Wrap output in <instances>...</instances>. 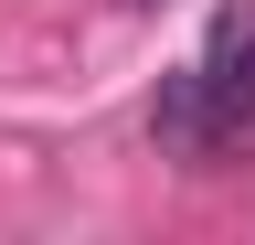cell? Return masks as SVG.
<instances>
[{
	"mask_svg": "<svg viewBox=\"0 0 255 245\" xmlns=\"http://www.w3.org/2000/svg\"><path fill=\"white\" fill-rule=\"evenodd\" d=\"M191 85L213 96V117H223V128H245V117H255V21H245V11H223L213 64H191Z\"/></svg>",
	"mask_w": 255,
	"mask_h": 245,
	"instance_id": "obj_1",
	"label": "cell"
}]
</instances>
